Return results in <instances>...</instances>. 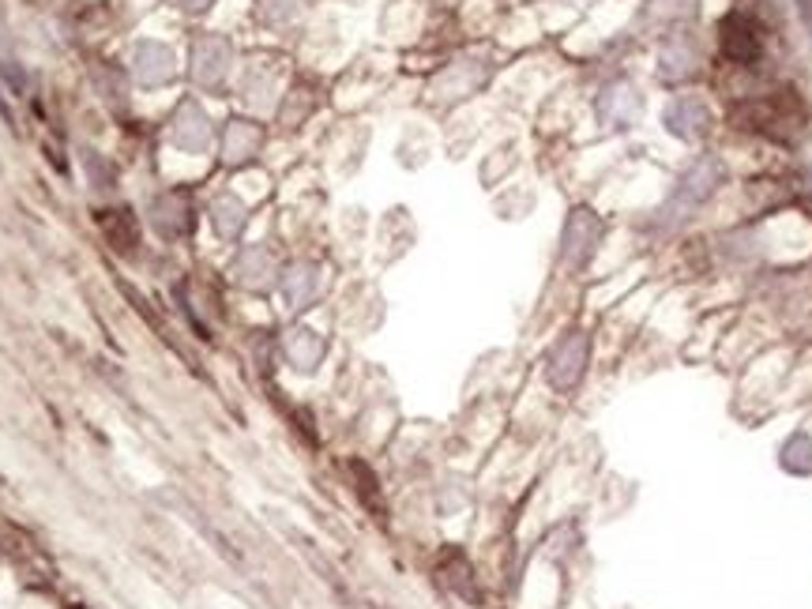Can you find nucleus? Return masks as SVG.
<instances>
[{
  "mask_svg": "<svg viewBox=\"0 0 812 609\" xmlns=\"http://www.w3.org/2000/svg\"><path fill=\"white\" fill-rule=\"evenodd\" d=\"M136 72H140L143 83H162V79H170L173 72L170 49L155 46V42L140 46V53H136Z\"/></svg>",
  "mask_w": 812,
  "mask_h": 609,
  "instance_id": "0eeeda50",
  "label": "nucleus"
},
{
  "mask_svg": "<svg viewBox=\"0 0 812 609\" xmlns=\"http://www.w3.org/2000/svg\"><path fill=\"white\" fill-rule=\"evenodd\" d=\"M256 143H260V132H256L252 125H245V121H237V125L230 128L226 151H230V158H249L252 151H256Z\"/></svg>",
  "mask_w": 812,
  "mask_h": 609,
  "instance_id": "9b49d317",
  "label": "nucleus"
},
{
  "mask_svg": "<svg viewBox=\"0 0 812 609\" xmlns=\"http://www.w3.org/2000/svg\"><path fill=\"white\" fill-rule=\"evenodd\" d=\"M226 46L222 42H203L200 49H196V61H200V68H196V76H200V83H219L222 72H226Z\"/></svg>",
  "mask_w": 812,
  "mask_h": 609,
  "instance_id": "1a4fd4ad",
  "label": "nucleus"
},
{
  "mask_svg": "<svg viewBox=\"0 0 812 609\" xmlns=\"http://www.w3.org/2000/svg\"><path fill=\"white\" fill-rule=\"evenodd\" d=\"M722 53L730 61L745 64L760 53V38H756V27H752L745 16H726L722 19Z\"/></svg>",
  "mask_w": 812,
  "mask_h": 609,
  "instance_id": "39448f33",
  "label": "nucleus"
},
{
  "mask_svg": "<svg viewBox=\"0 0 812 609\" xmlns=\"http://www.w3.org/2000/svg\"><path fill=\"white\" fill-rule=\"evenodd\" d=\"M177 143H185L188 151H200L203 143H207V121L192 106H185V128L177 132Z\"/></svg>",
  "mask_w": 812,
  "mask_h": 609,
  "instance_id": "f8f14e48",
  "label": "nucleus"
},
{
  "mask_svg": "<svg viewBox=\"0 0 812 609\" xmlns=\"http://www.w3.org/2000/svg\"><path fill=\"white\" fill-rule=\"evenodd\" d=\"M598 237H602V222L594 219L591 211H576L568 219V230H564V260L583 267L598 249Z\"/></svg>",
  "mask_w": 812,
  "mask_h": 609,
  "instance_id": "20e7f679",
  "label": "nucleus"
},
{
  "mask_svg": "<svg viewBox=\"0 0 812 609\" xmlns=\"http://www.w3.org/2000/svg\"><path fill=\"white\" fill-rule=\"evenodd\" d=\"M640 94L632 91V87H625V83H617V87H609L606 94H602V102H598V113H602V121L613 128H628L636 125V117H640Z\"/></svg>",
  "mask_w": 812,
  "mask_h": 609,
  "instance_id": "423d86ee",
  "label": "nucleus"
},
{
  "mask_svg": "<svg viewBox=\"0 0 812 609\" xmlns=\"http://www.w3.org/2000/svg\"><path fill=\"white\" fill-rule=\"evenodd\" d=\"M583 365H587V339L583 335H568L557 350H553V358H549V380H553V388H576L579 376H583Z\"/></svg>",
  "mask_w": 812,
  "mask_h": 609,
  "instance_id": "7ed1b4c3",
  "label": "nucleus"
},
{
  "mask_svg": "<svg viewBox=\"0 0 812 609\" xmlns=\"http://www.w3.org/2000/svg\"><path fill=\"white\" fill-rule=\"evenodd\" d=\"M782 467L794 470V474H812V440L805 437V433L786 440V448H782Z\"/></svg>",
  "mask_w": 812,
  "mask_h": 609,
  "instance_id": "9d476101",
  "label": "nucleus"
},
{
  "mask_svg": "<svg viewBox=\"0 0 812 609\" xmlns=\"http://www.w3.org/2000/svg\"><path fill=\"white\" fill-rule=\"evenodd\" d=\"M207 4H211V0H181V8H188V12H200Z\"/></svg>",
  "mask_w": 812,
  "mask_h": 609,
  "instance_id": "4468645a",
  "label": "nucleus"
},
{
  "mask_svg": "<svg viewBox=\"0 0 812 609\" xmlns=\"http://www.w3.org/2000/svg\"><path fill=\"white\" fill-rule=\"evenodd\" d=\"M722 181V166L715 162V158H700L692 170L677 181V188L670 192V200H666V207H662V222L666 226H677V222H685L696 207H700L715 188H719Z\"/></svg>",
  "mask_w": 812,
  "mask_h": 609,
  "instance_id": "f257e3e1",
  "label": "nucleus"
},
{
  "mask_svg": "<svg viewBox=\"0 0 812 609\" xmlns=\"http://www.w3.org/2000/svg\"><path fill=\"white\" fill-rule=\"evenodd\" d=\"M662 121H666V128H670L677 140H696V136H707L711 113H707V106H703L696 94H681V98H673L670 106H666Z\"/></svg>",
  "mask_w": 812,
  "mask_h": 609,
  "instance_id": "f03ea898",
  "label": "nucleus"
},
{
  "mask_svg": "<svg viewBox=\"0 0 812 609\" xmlns=\"http://www.w3.org/2000/svg\"><path fill=\"white\" fill-rule=\"evenodd\" d=\"M696 72V46L692 42H670L662 49V79H685Z\"/></svg>",
  "mask_w": 812,
  "mask_h": 609,
  "instance_id": "6e6552de",
  "label": "nucleus"
},
{
  "mask_svg": "<svg viewBox=\"0 0 812 609\" xmlns=\"http://www.w3.org/2000/svg\"><path fill=\"white\" fill-rule=\"evenodd\" d=\"M700 12V0H655L651 4V16H662V19H673V16H696Z\"/></svg>",
  "mask_w": 812,
  "mask_h": 609,
  "instance_id": "ddd939ff",
  "label": "nucleus"
}]
</instances>
